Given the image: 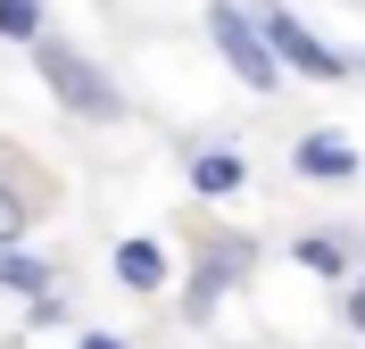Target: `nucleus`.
Here are the masks:
<instances>
[{"instance_id": "1", "label": "nucleus", "mask_w": 365, "mask_h": 349, "mask_svg": "<svg viewBox=\"0 0 365 349\" xmlns=\"http://www.w3.org/2000/svg\"><path fill=\"white\" fill-rule=\"evenodd\" d=\"M25 59H34L42 92L58 100V108H67L75 125H125V84H116V75L100 67V59H91V50L75 42V34H58V25H50L42 42L25 50Z\"/></svg>"}, {"instance_id": "2", "label": "nucleus", "mask_w": 365, "mask_h": 349, "mask_svg": "<svg viewBox=\"0 0 365 349\" xmlns=\"http://www.w3.org/2000/svg\"><path fill=\"white\" fill-rule=\"evenodd\" d=\"M257 275V233L241 225H207L200 241H191V258H182V325H216V308L241 291V283Z\"/></svg>"}, {"instance_id": "3", "label": "nucleus", "mask_w": 365, "mask_h": 349, "mask_svg": "<svg viewBox=\"0 0 365 349\" xmlns=\"http://www.w3.org/2000/svg\"><path fill=\"white\" fill-rule=\"evenodd\" d=\"M200 25H207V50L225 59V75H232L250 100H274V92H282V75H291V67L274 59L266 25H257V0H207Z\"/></svg>"}, {"instance_id": "4", "label": "nucleus", "mask_w": 365, "mask_h": 349, "mask_svg": "<svg viewBox=\"0 0 365 349\" xmlns=\"http://www.w3.org/2000/svg\"><path fill=\"white\" fill-rule=\"evenodd\" d=\"M257 25H266L274 59H282L299 84H324V92H332V84H357V59H349V50H332L316 25L291 9V0H257Z\"/></svg>"}, {"instance_id": "5", "label": "nucleus", "mask_w": 365, "mask_h": 349, "mask_svg": "<svg viewBox=\"0 0 365 349\" xmlns=\"http://www.w3.org/2000/svg\"><path fill=\"white\" fill-rule=\"evenodd\" d=\"M291 258H299V275L349 291V283L365 275V233L357 225H307V233H291Z\"/></svg>"}, {"instance_id": "6", "label": "nucleus", "mask_w": 365, "mask_h": 349, "mask_svg": "<svg viewBox=\"0 0 365 349\" xmlns=\"http://www.w3.org/2000/svg\"><path fill=\"white\" fill-rule=\"evenodd\" d=\"M182 183H191L200 208H225V200L250 191V158H241L232 141H191L182 133Z\"/></svg>"}, {"instance_id": "7", "label": "nucleus", "mask_w": 365, "mask_h": 349, "mask_svg": "<svg viewBox=\"0 0 365 349\" xmlns=\"http://www.w3.org/2000/svg\"><path fill=\"white\" fill-rule=\"evenodd\" d=\"M108 266H116V283L133 291V300H166V291H182V258L166 250L158 233H125L108 250Z\"/></svg>"}, {"instance_id": "8", "label": "nucleus", "mask_w": 365, "mask_h": 349, "mask_svg": "<svg viewBox=\"0 0 365 349\" xmlns=\"http://www.w3.org/2000/svg\"><path fill=\"white\" fill-rule=\"evenodd\" d=\"M291 175H299V183H357L365 150L349 133H332V125H307V133L291 141Z\"/></svg>"}, {"instance_id": "9", "label": "nucleus", "mask_w": 365, "mask_h": 349, "mask_svg": "<svg viewBox=\"0 0 365 349\" xmlns=\"http://www.w3.org/2000/svg\"><path fill=\"white\" fill-rule=\"evenodd\" d=\"M0 291H9V300H50V291H67V266H58V258L50 250H34V241H17V250H0Z\"/></svg>"}, {"instance_id": "10", "label": "nucleus", "mask_w": 365, "mask_h": 349, "mask_svg": "<svg viewBox=\"0 0 365 349\" xmlns=\"http://www.w3.org/2000/svg\"><path fill=\"white\" fill-rule=\"evenodd\" d=\"M34 216H42L34 183H25V175H0V250H17L25 233H34Z\"/></svg>"}, {"instance_id": "11", "label": "nucleus", "mask_w": 365, "mask_h": 349, "mask_svg": "<svg viewBox=\"0 0 365 349\" xmlns=\"http://www.w3.org/2000/svg\"><path fill=\"white\" fill-rule=\"evenodd\" d=\"M50 34V0H0V42L9 50H34Z\"/></svg>"}, {"instance_id": "12", "label": "nucleus", "mask_w": 365, "mask_h": 349, "mask_svg": "<svg viewBox=\"0 0 365 349\" xmlns=\"http://www.w3.org/2000/svg\"><path fill=\"white\" fill-rule=\"evenodd\" d=\"M67 325V291H50V300H25V333H58Z\"/></svg>"}, {"instance_id": "13", "label": "nucleus", "mask_w": 365, "mask_h": 349, "mask_svg": "<svg viewBox=\"0 0 365 349\" xmlns=\"http://www.w3.org/2000/svg\"><path fill=\"white\" fill-rule=\"evenodd\" d=\"M67 349H133V341H125V333H116V325H83V333H75Z\"/></svg>"}, {"instance_id": "14", "label": "nucleus", "mask_w": 365, "mask_h": 349, "mask_svg": "<svg viewBox=\"0 0 365 349\" xmlns=\"http://www.w3.org/2000/svg\"><path fill=\"white\" fill-rule=\"evenodd\" d=\"M341 325H349V333H365V275L341 291Z\"/></svg>"}, {"instance_id": "15", "label": "nucleus", "mask_w": 365, "mask_h": 349, "mask_svg": "<svg viewBox=\"0 0 365 349\" xmlns=\"http://www.w3.org/2000/svg\"><path fill=\"white\" fill-rule=\"evenodd\" d=\"M0 175H17V150H9V141H0Z\"/></svg>"}, {"instance_id": "16", "label": "nucleus", "mask_w": 365, "mask_h": 349, "mask_svg": "<svg viewBox=\"0 0 365 349\" xmlns=\"http://www.w3.org/2000/svg\"><path fill=\"white\" fill-rule=\"evenodd\" d=\"M349 59H357V75H365V50H349Z\"/></svg>"}, {"instance_id": "17", "label": "nucleus", "mask_w": 365, "mask_h": 349, "mask_svg": "<svg viewBox=\"0 0 365 349\" xmlns=\"http://www.w3.org/2000/svg\"><path fill=\"white\" fill-rule=\"evenodd\" d=\"M232 349H250V341H232Z\"/></svg>"}]
</instances>
